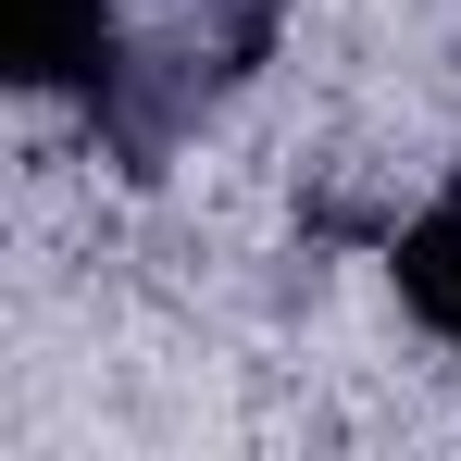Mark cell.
Returning <instances> with one entry per match:
<instances>
[{
  "label": "cell",
  "instance_id": "obj_1",
  "mask_svg": "<svg viewBox=\"0 0 461 461\" xmlns=\"http://www.w3.org/2000/svg\"><path fill=\"white\" fill-rule=\"evenodd\" d=\"M113 0H13V76L25 87H113Z\"/></svg>",
  "mask_w": 461,
  "mask_h": 461
},
{
  "label": "cell",
  "instance_id": "obj_2",
  "mask_svg": "<svg viewBox=\"0 0 461 461\" xmlns=\"http://www.w3.org/2000/svg\"><path fill=\"white\" fill-rule=\"evenodd\" d=\"M386 262H399V300H411V324L461 349V187H449V200H424V212L399 225V249H386Z\"/></svg>",
  "mask_w": 461,
  "mask_h": 461
}]
</instances>
